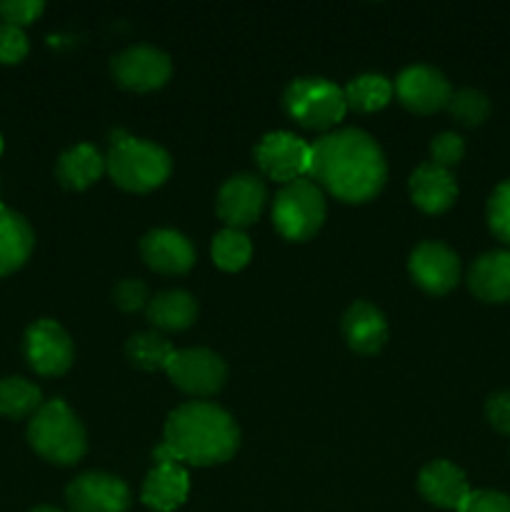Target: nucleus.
Returning <instances> with one entry per match:
<instances>
[{"label":"nucleus","instance_id":"obj_1","mask_svg":"<svg viewBox=\"0 0 510 512\" xmlns=\"http://www.w3.org/2000/svg\"><path fill=\"white\" fill-rule=\"evenodd\" d=\"M308 178L343 203H365L383 190L388 163L373 135L343 128L310 143Z\"/></svg>","mask_w":510,"mask_h":512},{"label":"nucleus","instance_id":"obj_2","mask_svg":"<svg viewBox=\"0 0 510 512\" xmlns=\"http://www.w3.org/2000/svg\"><path fill=\"white\" fill-rule=\"evenodd\" d=\"M238 445L240 430L233 415L213 403L193 400L168 415L163 445L153 450V460L155 463L178 460V463L205 468L233 458Z\"/></svg>","mask_w":510,"mask_h":512},{"label":"nucleus","instance_id":"obj_3","mask_svg":"<svg viewBox=\"0 0 510 512\" xmlns=\"http://www.w3.org/2000/svg\"><path fill=\"white\" fill-rule=\"evenodd\" d=\"M105 170L118 188L130 193H150L168 180L173 160L165 148L150 140L115 130L105 155Z\"/></svg>","mask_w":510,"mask_h":512},{"label":"nucleus","instance_id":"obj_4","mask_svg":"<svg viewBox=\"0 0 510 512\" xmlns=\"http://www.w3.org/2000/svg\"><path fill=\"white\" fill-rule=\"evenodd\" d=\"M28 443L53 465H75L88 450V433L63 400H48L28 423Z\"/></svg>","mask_w":510,"mask_h":512},{"label":"nucleus","instance_id":"obj_5","mask_svg":"<svg viewBox=\"0 0 510 512\" xmlns=\"http://www.w3.org/2000/svg\"><path fill=\"white\" fill-rule=\"evenodd\" d=\"M325 220L323 190L310 178H298L278 190L273 203V223L285 240L313 238Z\"/></svg>","mask_w":510,"mask_h":512},{"label":"nucleus","instance_id":"obj_6","mask_svg":"<svg viewBox=\"0 0 510 512\" xmlns=\"http://www.w3.org/2000/svg\"><path fill=\"white\" fill-rule=\"evenodd\" d=\"M283 108L295 123L310 130H328L345 115L343 88L325 78H295L283 93Z\"/></svg>","mask_w":510,"mask_h":512},{"label":"nucleus","instance_id":"obj_7","mask_svg":"<svg viewBox=\"0 0 510 512\" xmlns=\"http://www.w3.org/2000/svg\"><path fill=\"white\" fill-rule=\"evenodd\" d=\"M170 383L188 395L218 393L228 378V365L218 353L208 348L175 350L165 365Z\"/></svg>","mask_w":510,"mask_h":512},{"label":"nucleus","instance_id":"obj_8","mask_svg":"<svg viewBox=\"0 0 510 512\" xmlns=\"http://www.w3.org/2000/svg\"><path fill=\"white\" fill-rule=\"evenodd\" d=\"M110 73L120 88L148 93V90H158L168 83L173 63H170L168 53L153 48V45H130L115 55L110 63Z\"/></svg>","mask_w":510,"mask_h":512},{"label":"nucleus","instance_id":"obj_9","mask_svg":"<svg viewBox=\"0 0 510 512\" xmlns=\"http://www.w3.org/2000/svg\"><path fill=\"white\" fill-rule=\"evenodd\" d=\"M23 348L30 368L45 378L68 373L70 365H73V340L65 333L63 325L50 318L35 320L25 330Z\"/></svg>","mask_w":510,"mask_h":512},{"label":"nucleus","instance_id":"obj_10","mask_svg":"<svg viewBox=\"0 0 510 512\" xmlns=\"http://www.w3.org/2000/svg\"><path fill=\"white\" fill-rule=\"evenodd\" d=\"M255 160L263 175H268L275 183H290L303 175H308L310 168V143L298 138L288 130H275L268 133L255 148Z\"/></svg>","mask_w":510,"mask_h":512},{"label":"nucleus","instance_id":"obj_11","mask_svg":"<svg viewBox=\"0 0 510 512\" xmlns=\"http://www.w3.org/2000/svg\"><path fill=\"white\" fill-rule=\"evenodd\" d=\"M265 198H268V190H265V183L258 175L238 173L220 185L215 213L223 220L225 228H248L260 218Z\"/></svg>","mask_w":510,"mask_h":512},{"label":"nucleus","instance_id":"obj_12","mask_svg":"<svg viewBox=\"0 0 510 512\" xmlns=\"http://www.w3.org/2000/svg\"><path fill=\"white\" fill-rule=\"evenodd\" d=\"M393 93L413 113L430 115L440 108H448L453 88L448 78L433 65H408L395 78Z\"/></svg>","mask_w":510,"mask_h":512},{"label":"nucleus","instance_id":"obj_13","mask_svg":"<svg viewBox=\"0 0 510 512\" xmlns=\"http://www.w3.org/2000/svg\"><path fill=\"white\" fill-rule=\"evenodd\" d=\"M70 512H125L133 503L130 488L110 473H83L65 488Z\"/></svg>","mask_w":510,"mask_h":512},{"label":"nucleus","instance_id":"obj_14","mask_svg":"<svg viewBox=\"0 0 510 512\" xmlns=\"http://www.w3.org/2000/svg\"><path fill=\"white\" fill-rule=\"evenodd\" d=\"M410 278L430 295H445L458 285L460 258L438 240H425L410 253Z\"/></svg>","mask_w":510,"mask_h":512},{"label":"nucleus","instance_id":"obj_15","mask_svg":"<svg viewBox=\"0 0 510 512\" xmlns=\"http://www.w3.org/2000/svg\"><path fill=\"white\" fill-rule=\"evenodd\" d=\"M140 255L155 273L183 275L193 268L195 248L183 233L170 228H155L140 240Z\"/></svg>","mask_w":510,"mask_h":512},{"label":"nucleus","instance_id":"obj_16","mask_svg":"<svg viewBox=\"0 0 510 512\" xmlns=\"http://www.w3.org/2000/svg\"><path fill=\"white\" fill-rule=\"evenodd\" d=\"M188 490V470L178 460H163V463H155L153 470L145 475L140 500L155 512H173L188 500Z\"/></svg>","mask_w":510,"mask_h":512},{"label":"nucleus","instance_id":"obj_17","mask_svg":"<svg viewBox=\"0 0 510 512\" xmlns=\"http://www.w3.org/2000/svg\"><path fill=\"white\" fill-rule=\"evenodd\" d=\"M418 490L430 505L443 510H458L470 495L468 478L448 460H433L418 475Z\"/></svg>","mask_w":510,"mask_h":512},{"label":"nucleus","instance_id":"obj_18","mask_svg":"<svg viewBox=\"0 0 510 512\" xmlns=\"http://www.w3.org/2000/svg\"><path fill=\"white\" fill-rule=\"evenodd\" d=\"M343 335L350 350L360 355H373L388 340V323L373 303L355 300L343 315Z\"/></svg>","mask_w":510,"mask_h":512},{"label":"nucleus","instance_id":"obj_19","mask_svg":"<svg viewBox=\"0 0 510 512\" xmlns=\"http://www.w3.org/2000/svg\"><path fill=\"white\" fill-rule=\"evenodd\" d=\"M410 200L418 205L423 213H443L458 198V183L453 173L445 168H438L433 163H423L413 170L408 180Z\"/></svg>","mask_w":510,"mask_h":512},{"label":"nucleus","instance_id":"obj_20","mask_svg":"<svg viewBox=\"0 0 510 512\" xmlns=\"http://www.w3.org/2000/svg\"><path fill=\"white\" fill-rule=\"evenodd\" d=\"M468 288L483 303L510 300V250H490L468 270Z\"/></svg>","mask_w":510,"mask_h":512},{"label":"nucleus","instance_id":"obj_21","mask_svg":"<svg viewBox=\"0 0 510 512\" xmlns=\"http://www.w3.org/2000/svg\"><path fill=\"white\" fill-rule=\"evenodd\" d=\"M35 245L33 228L15 210L0 205V278L23 268Z\"/></svg>","mask_w":510,"mask_h":512},{"label":"nucleus","instance_id":"obj_22","mask_svg":"<svg viewBox=\"0 0 510 512\" xmlns=\"http://www.w3.org/2000/svg\"><path fill=\"white\" fill-rule=\"evenodd\" d=\"M55 173H58V180L63 188L85 190L105 173V158L100 155V150L95 145H73V148L60 155Z\"/></svg>","mask_w":510,"mask_h":512},{"label":"nucleus","instance_id":"obj_23","mask_svg":"<svg viewBox=\"0 0 510 512\" xmlns=\"http://www.w3.org/2000/svg\"><path fill=\"white\" fill-rule=\"evenodd\" d=\"M145 318L160 330H185L198 318V303L185 290H163L148 300Z\"/></svg>","mask_w":510,"mask_h":512},{"label":"nucleus","instance_id":"obj_24","mask_svg":"<svg viewBox=\"0 0 510 512\" xmlns=\"http://www.w3.org/2000/svg\"><path fill=\"white\" fill-rule=\"evenodd\" d=\"M345 108L353 113H375L393 98V83L380 73H363L343 88Z\"/></svg>","mask_w":510,"mask_h":512},{"label":"nucleus","instance_id":"obj_25","mask_svg":"<svg viewBox=\"0 0 510 512\" xmlns=\"http://www.w3.org/2000/svg\"><path fill=\"white\" fill-rule=\"evenodd\" d=\"M43 405L38 385L25 378H3L0 380V415L10 420H23L35 415Z\"/></svg>","mask_w":510,"mask_h":512},{"label":"nucleus","instance_id":"obj_26","mask_svg":"<svg viewBox=\"0 0 510 512\" xmlns=\"http://www.w3.org/2000/svg\"><path fill=\"white\" fill-rule=\"evenodd\" d=\"M173 353V345H170L163 335L150 333V330L148 333L130 335L128 343H125V355H128L130 365H135V368L140 370H148V373H153V370H165V365H168Z\"/></svg>","mask_w":510,"mask_h":512},{"label":"nucleus","instance_id":"obj_27","mask_svg":"<svg viewBox=\"0 0 510 512\" xmlns=\"http://www.w3.org/2000/svg\"><path fill=\"white\" fill-rule=\"evenodd\" d=\"M213 253L215 265L220 270H228V273H238L245 265L250 263V255H253V243H250L248 235L243 230L223 228L220 233H215L213 238Z\"/></svg>","mask_w":510,"mask_h":512},{"label":"nucleus","instance_id":"obj_28","mask_svg":"<svg viewBox=\"0 0 510 512\" xmlns=\"http://www.w3.org/2000/svg\"><path fill=\"white\" fill-rule=\"evenodd\" d=\"M448 113L465 128H475V125H483L488 120L490 100L488 95L475 88L455 90L448 100Z\"/></svg>","mask_w":510,"mask_h":512},{"label":"nucleus","instance_id":"obj_29","mask_svg":"<svg viewBox=\"0 0 510 512\" xmlns=\"http://www.w3.org/2000/svg\"><path fill=\"white\" fill-rule=\"evenodd\" d=\"M485 213H488L490 233L503 240L505 245H510V178L493 190Z\"/></svg>","mask_w":510,"mask_h":512},{"label":"nucleus","instance_id":"obj_30","mask_svg":"<svg viewBox=\"0 0 510 512\" xmlns=\"http://www.w3.org/2000/svg\"><path fill=\"white\" fill-rule=\"evenodd\" d=\"M465 155V140L458 133H440L430 140V163L450 170Z\"/></svg>","mask_w":510,"mask_h":512},{"label":"nucleus","instance_id":"obj_31","mask_svg":"<svg viewBox=\"0 0 510 512\" xmlns=\"http://www.w3.org/2000/svg\"><path fill=\"white\" fill-rule=\"evenodd\" d=\"M43 10V0H0V23L25 28L33 20H38Z\"/></svg>","mask_w":510,"mask_h":512},{"label":"nucleus","instance_id":"obj_32","mask_svg":"<svg viewBox=\"0 0 510 512\" xmlns=\"http://www.w3.org/2000/svg\"><path fill=\"white\" fill-rule=\"evenodd\" d=\"M30 43L28 35L23 33V28H15V25L0 23V63L3 65H15L28 55Z\"/></svg>","mask_w":510,"mask_h":512},{"label":"nucleus","instance_id":"obj_33","mask_svg":"<svg viewBox=\"0 0 510 512\" xmlns=\"http://www.w3.org/2000/svg\"><path fill=\"white\" fill-rule=\"evenodd\" d=\"M455 512H510V495L498 490H470Z\"/></svg>","mask_w":510,"mask_h":512},{"label":"nucleus","instance_id":"obj_34","mask_svg":"<svg viewBox=\"0 0 510 512\" xmlns=\"http://www.w3.org/2000/svg\"><path fill=\"white\" fill-rule=\"evenodd\" d=\"M113 303L118 305L123 313H135V310H140L143 305H148V288H145L140 280H120L113 288Z\"/></svg>","mask_w":510,"mask_h":512},{"label":"nucleus","instance_id":"obj_35","mask_svg":"<svg viewBox=\"0 0 510 512\" xmlns=\"http://www.w3.org/2000/svg\"><path fill=\"white\" fill-rule=\"evenodd\" d=\"M485 418L498 433L510 435V393L500 390L485 400Z\"/></svg>","mask_w":510,"mask_h":512},{"label":"nucleus","instance_id":"obj_36","mask_svg":"<svg viewBox=\"0 0 510 512\" xmlns=\"http://www.w3.org/2000/svg\"><path fill=\"white\" fill-rule=\"evenodd\" d=\"M30 512H60L58 508H50V505H38V508H33Z\"/></svg>","mask_w":510,"mask_h":512},{"label":"nucleus","instance_id":"obj_37","mask_svg":"<svg viewBox=\"0 0 510 512\" xmlns=\"http://www.w3.org/2000/svg\"><path fill=\"white\" fill-rule=\"evenodd\" d=\"M0 153H3V138H0Z\"/></svg>","mask_w":510,"mask_h":512}]
</instances>
